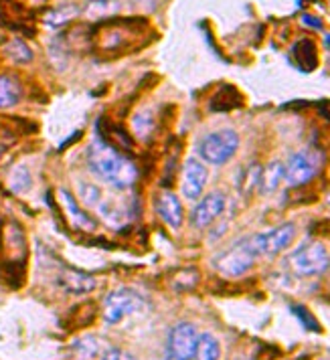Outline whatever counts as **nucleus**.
Masks as SVG:
<instances>
[{
    "mask_svg": "<svg viewBox=\"0 0 330 360\" xmlns=\"http://www.w3.org/2000/svg\"><path fill=\"white\" fill-rule=\"evenodd\" d=\"M87 162L96 176L106 180L114 188H128L136 182V176H138V170L132 160L120 154L110 142H103L99 138L89 144Z\"/></svg>",
    "mask_w": 330,
    "mask_h": 360,
    "instance_id": "nucleus-1",
    "label": "nucleus"
},
{
    "mask_svg": "<svg viewBox=\"0 0 330 360\" xmlns=\"http://www.w3.org/2000/svg\"><path fill=\"white\" fill-rule=\"evenodd\" d=\"M239 148V136L233 130H217L207 134L201 144H198V154L207 164L221 166V164L229 162L235 152Z\"/></svg>",
    "mask_w": 330,
    "mask_h": 360,
    "instance_id": "nucleus-2",
    "label": "nucleus"
},
{
    "mask_svg": "<svg viewBox=\"0 0 330 360\" xmlns=\"http://www.w3.org/2000/svg\"><path fill=\"white\" fill-rule=\"evenodd\" d=\"M148 308V302L142 294H138L136 290L130 288H120L114 290L112 294H108V297L103 300V318L110 324H118L124 318L140 314Z\"/></svg>",
    "mask_w": 330,
    "mask_h": 360,
    "instance_id": "nucleus-3",
    "label": "nucleus"
},
{
    "mask_svg": "<svg viewBox=\"0 0 330 360\" xmlns=\"http://www.w3.org/2000/svg\"><path fill=\"white\" fill-rule=\"evenodd\" d=\"M255 259H258V255L251 247L249 237H246L229 247L227 251H223L221 255H217L213 259V265L219 274H223L227 278H239L253 267Z\"/></svg>",
    "mask_w": 330,
    "mask_h": 360,
    "instance_id": "nucleus-4",
    "label": "nucleus"
},
{
    "mask_svg": "<svg viewBox=\"0 0 330 360\" xmlns=\"http://www.w3.org/2000/svg\"><path fill=\"white\" fill-rule=\"evenodd\" d=\"M330 265V255L322 243H306L296 249L290 257V267L298 276L310 278L326 271Z\"/></svg>",
    "mask_w": 330,
    "mask_h": 360,
    "instance_id": "nucleus-5",
    "label": "nucleus"
},
{
    "mask_svg": "<svg viewBox=\"0 0 330 360\" xmlns=\"http://www.w3.org/2000/svg\"><path fill=\"white\" fill-rule=\"evenodd\" d=\"M320 164H322L320 152H316L312 148L300 150L286 164V174H284L286 184H290V186H302V184L310 182L318 174Z\"/></svg>",
    "mask_w": 330,
    "mask_h": 360,
    "instance_id": "nucleus-6",
    "label": "nucleus"
},
{
    "mask_svg": "<svg viewBox=\"0 0 330 360\" xmlns=\"http://www.w3.org/2000/svg\"><path fill=\"white\" fill-rule=\"evenodd\" d=\"M294 237H296V225L294 223H284V225L267 231V233L249 235V241H251L255 255L262 257V255H278V253H281L284 249L292 245Z\"/></svg>",
    "mask_w": 330,
    "mask_h": 360,
    "instance_id": "nucleus-7",
    "label": "nucleus"
},
{
    "mask_svg": "<svg viewBox=\"0 0 330 360\" xmlns=\"http://www.w3.org/2000/svg\"><path fill=\"white\" fill-rule=\"evenodd\" d=\"M198 334L195 324L181 322L168 334V356L174 360H193L197 354Z\"/></svg>",
    "mask_w": 330,
    "mask_h": 360,
    "instance_id": "nucleus-8",
    "label": "nucleus"
},
{
    "mask_svg": "<svg viewBox=\"0 0 330 360\" xmlns=\"http://www.w3.org/2000/svg\"><path fill=\"white\" fill-rule=\"evenodd\" d=\"M209 180V170L198 158H189L182 170V195L189 200H197L203 195Z\"/></svg>",
    "mask_w": 330,
    "mask_h": 360,
    "instance_id": "nucleus-9",
    "label": "nucleus"
},
{
    "mask_svg": "<svg viewBox=\"0 0 330 360\" xmlns=\"http://www.w3.org/2000/svg\"><path fill=\"white\" fill-rule=\"evenodd\" d=\"M225 211V195L223 193H211L203 198L193 211V223L198 229L209 227Z\"/></svg>",
    "mask_w": 330,
    "mask_h": 360,
    "instance_id": "nucleus-10",
    "label": "nucleus"
},
{
    "mask_svg": "<svg viewBox=\"0 0 330 360\" xmlns=\"http://www.w3.org/2000/svg\"><path fill=\"white\" fill-rule=\"evenodd\" d=\"M57 283L67 294H87L96 288V278L80 269L63 267L57 276Z\"/></svg>",
    "mask_w": 330,
    "mask_h": 360,
    "instance_id": "nucleus-11",
    "label": "nucleus"
},
{
    "mask_svg": "<svg viewBox=\"0 0 330 360\" xmlns=\"http://www.w3.org/2000/svg\"><path fill=\"white\" fill-rule=\"evenodd\" d=\"M156 211H158V217L165 221L168 227L179 229L182 225L184 211H182L181 200H179V197L174 193L158 195V198H156Z\"/></svg>",
    "mask_w": 330,
    "mask_h": 360,
    "instance_id": "nucleus-12",
    "label": "nucleus"
},
{
    "mask_svg": "<svg viewBox=\"0 0 330 360\" xmlns=\"http://www.w3.org/2000/svg\"><path fill=\"white\" fill-rule=\"evenodd\" d=\"M59 200H61L63 209L67 211V219L71 221V225H73V227H77V229H85V231H91L94 227H96L94 219H91L87 213H83L82 207L77 205V200L71 197V193H67L65 188H61V191H59Z\"/></svg>",
    "mask_w": 330,
    "mask_h": 360,
    "instance_id": "nucleus-13",
    "label": "nucleus"
},
{
    "mask_svg": "<svg viewBox=\"0 0 330 360\" xmlns=\"http://www.w3.org/2000/svg\"><path fill=\"white\" fill-rule=\"evenodd\" d=\"M20 98H23L20 83L11 75H0V110L15 108Z\"/></svg>",
    "mask_w": 330,
    "mask_h": 360,
    "instance_id": "nucleus-14",
    "label": "nucleus"
},
{
    "mask_svg": "<svg viewBox=\"0 0 330 360\" xmlns=\"http://www.w3.org/2000/svg\"><path fill=\"white\" fill-rule=\"evenodd\" d=\"M284 174H286V166L281 162H272L265 170H262V180H260V186L264 191L265 195L267 193H274L284 180Z\"/></svg>",
    "mask_w": 330,
    "mask_h": 360,
    "instance_id": "nucleus-15",
    "label": "nucleus"
},
{
    "mask_svg": "<svg viewBox=\"0 0 330 360\" xmlns=\"http://www.w3.org/2000/svg\"><path fill=\"white\" fill-rule=\"evenodd\" d=\"M197 360H219L221 359V346H219V340L215 338L213 334L205 332L198 336L197 344V354H195Z\"/></svg>",
    "mask_w": 330,
    "mask_h": 360,
    "instance_id": "nucleus-16",
    "label": "nucleus"
},
{
    "mask_svg": "<svg viewBox=\"0 0 330 360\" xmlns=\"http://www.w3.org/2000/svg\"><path fill=\"white\" fill-rule=\"evenodd\" d=\"M4 51H6V55H8L13 61H17V63H27V61L33 59V51L29 49V45L23 43L20 39H13L11 43H6Z\"/></svg>",
    "mask_w": 330,
    "mask_h": 360,
    "instance_id": "nucleus-17",
    "label": "nucleus"
},
{
    "mask_svg": "<svg viewBox=\"0 0 330 360\" xmlns=\"http://www.w3.org/2000/svg\"><path fill=\"white\" fill-rule=\"evenodd\" d=\"M77 15H80V8L75 4H63V6L51 11L49 15H47V22L53 25V27H61V25L69 22L71 18H75Z\"/></svg>",
    "mask_w": 330,
    "mask_h": 360,
    "instance_id": "nucleus-18",
    "label": "nucleus"
},
{
    "mask_svg": "<svg viewBox=\"0 0 330 360\" xmlns=\"http://www.w3.org/2000/svg\"><path fill=\"white\" fill-rule=\"evenodd\" d=\"M118 11L116 0H91L85 13L91 18H108Z\"/></svg>",
    "mask_w": 330,
    "mask_h": 360,
    "instance_id": "nucleus-19",
    "label": "nucleus"
},
{
    "mask_svg": "<svg viewBox=\"0 0 330 360\" xmlns=\"http://www.w3.org/2000/svg\"><path fill=\"white\" fill-rule=\"evenodd\" d=\"M11 186L15 193H23L31 186V176H29V170L25 166H18L15 168L13 176H11Z\"/></svg>",
    "mask_w": 330,
    "mask_h": 360,
    "instance_id": "nucleus-20",
    "label": "nucleus"
},
{
    "mask_svg": "<svg viewBox=\"0 0 330 360\" xmlns=\"http://www.w3.org/2000/svg\"><path fill=\"white\" fill-rule=\"evenodd\" d=\"M80 193H82L83 200L89 205V207H98L99 200H101V193L96 184H82L80 186Z\"/></svg>",
    "mask_w": 330,
    "mask_h": 360,
    "instance_id": "nucleus-21",
    "label": "nucleus"
},
{
    "mask_svg": "<svg viewBox=\"0 0 330 360\" xmlns=\"http://www.w3.org/2000/svg\"><path fill=\"white\" fill-rule=\"evenodd\" d=\"M294 314L300 316V320L306 324V328H310V330H314V332H318V330H320V328H318V322H316L312 316L306 311V308H294Z\"/></svg>",
    "mask_w": 330,
    "mask_h": 360,
    "instance_id": "nucleus-22",
    "label": "nucleus"
},
{
    "mask_svg": "<svg viewBox=\"0 0 330 360\" xmlns=\"http://www.w3.org/2000/svg\"><path fill=\"white\" fill-rule=\"evenodd\" d=\"M101 360H134V356H130L128 352H124L120 348H108Z\"/></svg>",
    "mask_w": 330,
    "mask_h": 360,
    "instance_id": "nucleus-23",
    "label": "nucleus"
},
{
    "mask_svg": "<svg viewBox=\"0 0 330 360\" xmlns=\"http://www.w3.org/2000/svg\"><path fill=\"white\" fill-rule=\"evenodd\" d=\"M326 202H329V205H330V193H329V198H326Z\"/></svg>",
    "mask_w": 330,
    "mask_h": 360,
    "instance_id": "nucleus-24",
    "label": "nucleus"
},
{
    "mask_svg": "<svg viewBox=\"0 0 330 360\" xmlns=\"http://www.w3.org/2000/svg\"><path fill=\"white\" fill-rule=\"evenodd\" d=\"M168 360H174V359H168Z\"/></svg>",
    "mask_w": 330,
    "mask_h": 360,
    "instance_id": "nucleus-25",
    "label": "nucleus"
}]
</instances>
